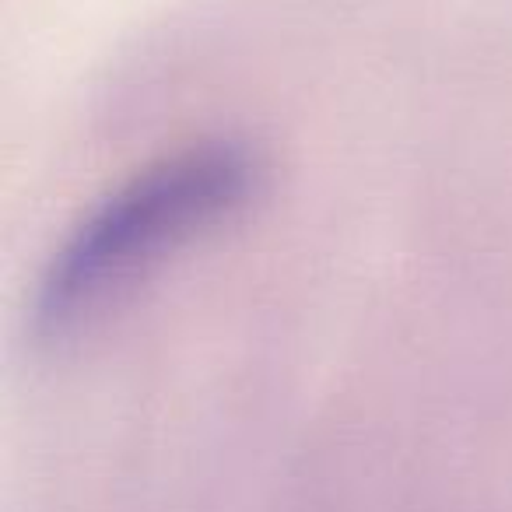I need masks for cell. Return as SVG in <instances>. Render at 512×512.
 <instances>
[{"label":"cell","mask_w":512,"mask_h":512,"mask_svg":"<svg viewBox=\"0 0 512 512\" xmlns=\"http://www.w3.org/2000/svg\"><path fill=\"white\" fill-rule=\"evenodd\" d=\"M264 165L239 141H204L155 158L95 200L39 274L32 330L60 341L106 309L172 249L253 200Z\"/></svg>","instance_id":"1"}]
</instances>
